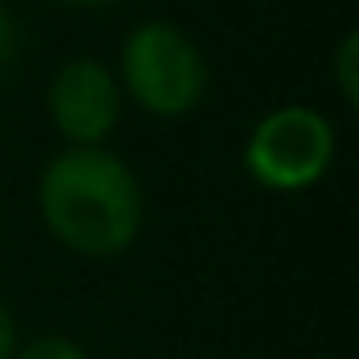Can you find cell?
<instances>
[{
	"label": "cell",
	"mask_w": 359,
	"mask_h": 359,
	"mask_svg": "<svg viewBox=\"0 0 359 359\" xmlns=\"http://www.w3.org/2000/svg\"><path fill=\"white\" fill-rule=\"evenodd\" d=\"M41 214L78 255H118L141 232V187L109 150L73 146L46 168Z\"/></svg>",
	"instance_id": "obj_1"
},
{
	"label": "cell",
	"mask_w": 359,
	"mask_h": 359,
	"mask_svg": "<svg viewBox=\"0 0 359 359\" xmlns=\"http://www.w3.org/2000/svg\"><path fill=\"white\" fill-rule=\"evenodd\" d=\"M123 78L128 91L150 114H187L205 91V60L191 36L168 23H146L123 46Z\"/></svg>",
	"instance_id": "obj_2"
},
{
	"label": "cell",
	"mask_w": 359,
	"mask_h": 359,
	"mask_svg": "<svg viewBox=\"0 0 359 359\" xmlns=\"http://www.w3.org/2000/svg\"><path fill=\"white\" fill-rule=\"evenodd\" d=\"M245 164L273 191H300V187L318 182L332 164V128L323 114L305 105L273 109L255 128L250 146H245Z\"/></svg>",
	"instance_id": "obj_3"
},
{
	"label": "cell",
	"mask_w": 359,
	"mask_h": 359,
	"mask_svg": "<svg viewBox=\"0 0 359 359\" xmlns=\"http://www.w3.org/2000/svg\"><path fill=\"white\" fill-rule=\"evenodd\" d=\"M50 118L78 146H100L118 123V87L105 64L73 60L50 82Z\"/></svg>",
	"instance_id": "obj_4"
},
{
	"label": "cell",
	"mask_w": 359,
	"mask_h": 359,
	"mask_svg": "<svg viewBox=\"0 0 359 359\" xmlns=\"http://www.w3.org/2000/svg\"><path fill=\"white\" fill-rule=\"evenodd\" d=\"M355 55H359V36L351 32V36H346V41H341V55H337V78H341V96L351 100V105H355V100H359V78H355Z\"/></svg>",
	"instance_id": "obj_5"
},
{
	"label": "cell",
	"mask_w": 359,
	"mask_h": 359,
	"mask_svg": "<svg viewBox=\"0 0 359 359\" xmlns=\"http://www.w3.org/2000/svg\"><path fill=\"white\" fill-rule=\"evenodd\" d=\"M14 359H87V355H82V346L64 341V337H41V341H32L27 351H18Z\"/></svg>",
	"instance_id": "obj_6"
},
{
	"label": "cell",
	"mask_w": 359,
	"mask_h": 359,
	"mask_svg": "<svg viewBox=\"0 0 359 359\" xmlns=\"http://www.w3.org/2000/svg\"><path fill=\"white\" fill-rule=\"evenodd\" d=\"M9 60H14V23L0 14V73L9 69Z\"/></svg>",
	"instance_id": "obj_7"
},
{
	"label": "cell",
	"mask_w": 359,
	"mask_h": 359,
	"mask_svg": "<svg viewBox=\"0 0 359 359\" xmlns=\"http://www.w3.org/2000/svg\"><path fill=\"white\" fill-rule=\"evenodd\" d=\"M0 359H14V318L0 305Z\"/></svg>",
	"instance_id": "obj_8"
},
{
	"label": "cell",
	"mask_w": 359,
	"mask_h": 359,
	"mask_svg": "<svg viewBox=\"0 0 359 359\" xmlns=\"http://www.w3.org/2000/svg\"><path fill=\"white\" fill-rule=\"evenodd\" d=\"M69 5H114V0H69Z\"/></svg>",
	"instance_id": "obj_9"
}]
</instances>
